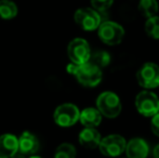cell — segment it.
I'll list each match as a JSON object with an SVG mask.
<instances>
[{"instance_id":"obj_1","label":"cell","mask_w":159,"mask_h":158,"mask_svg":"<svg viewBox=\"0 0 159 158\" xmlns=\"http://www.w3.org/2000/svg\"><path fill=\"white\" fill-rule=\"evenodd\" d=\"M67 72L74 75L80 84L88 88L96 87L103 78L102 70L91 62H87L81 65L71 63L67 66Z\"/></svg>"},{"instance_id":"obj_2","label":"cell","mask_w":159,"mask_h":158,"mask_svg":"<svg viewBox=\"0 0 159 158\" xmlns=\"http://www.w3.org/2000/svg\"><path fill=\"white\" fill-rule=\"evenodd\" d=\"M96 108L102 116L109 119L117 118L122 110L120 97L111 91L102 92L96 99Z\"/></svg>"},{"instance_id":"obj_3","label":"cell","mask_w":159,"mask_h":158,"mask_svg":"<svg viewBox=\"0 0 159 158\" xmlns=\"http://www.w3.org/2000/svg\"><path fill=\"white\" fill-rule=\"evenodd\" d=\"M98 38L107 46H117L125 37V29L120 24L113 21L101 22L98 27Z\"/></svg>"},{"instance_id":"obj_4","label":"cell","mask_w":159,"mask_h":158,"mask_svg":"<svg viewBox=\"0 0 159 158\" xmlns=\"http://www.w3.org/2000/svg\"><path fill=\"white\" fill-rule=\"evenodd\" d=\"M135 107L144 117H152L159 112V97L149 90H143L135 97Z\"/></svg>"},{"instance_id":"obj_5","label":"cell","mask_w":159,"mask_h":158,"mask_svg":"<svg viewBox=\"0 0 159 158\" xmlns=\"http://www.w3.org/2000/svg\"><path fill=\"white\" fill-rule=\"evenodd\" d=\"M136 80L144 89H155L159 87V66L154 62L144 63L136 72Z\"/></svg>"},{"instance_id":"obj_6","label":"cell","mask_w":159,"mask_h":158,"mask_svg":"<svg viewBox=\"0 0 159 158\" xmlns=\"http://www.w3.org/2000/svg\"><path fill=\"white\" fill-rule=\"evenodd\" d=\"M67 54L71 63L81 65L89 62L91 56V49L88 41L82 38H75L67 47Z\"/></svg>"},{"instance_id":"obj_7","label":"cell","mask_w":159,"mask_h":158,"mask_svg":"<svg viewBox=\"0 0 159 158\" xmlns=\"http://www.w3.org/2000/svg\"><path fill=\"white\" fill-rule=\"evenodd\" d=\"M127 141L120 134H109L101 139L98 144L100 152L107 157H118L125 153Z\"/></svg>"},{"instance_id":"obj_8","label":"cell","mask_w":159,"mask_h":158,"mask_svg":"<svg viewBox=\"0 0 159 158\" xmlns=\"http://www.w3.org/2000/svg\"><path fill=\"white\" fill-rule=\"evenodd\" d=\"M79 108L71 103H64L57 106L53 114V119L55 124L60 127L67 128L71 127L79 120Z\"/></svg>"},{"instance_id":"obj_9","label":"cell","mask_w":159,"mask_h":158,"mask_svg":"<svg viewBox=\"0 0 159 158\" xmlns=\"http://www.w3.org/2000/svg\"><path fill=\"white\" fill-rule=\"evenodd\" d=\"M76 24L87 32H92L98 29L101 22V14L92 8H81L78 9L74 15Z\"/></svg>"},{"instance_id":"obj_10","label":"cell","mask_w":159,"mask_h":158,"mask_svg":"<svg viewBox=\"0 0 159 158\" xmlns=\"http://www.w3.org/2000/svg\"><path fill=\"white\" fill-rule=\"evenodd\" d=\"M125 153L127 154V158H147L149 145L142 138H133L127 142Z\"/></svg>"},{"instance_id":"obj_11","label":"cell","mask_w":159,"mask_h":158,"mask_svg":"<svg viewBox=\"0 0 159 158\" xmlns=\"http://www.w3.org/2000/svg\"><path fill=\"white\" fill-rule=\"evenodd\" d=\"M17 140H19V151L27 156L36 155L39 151V142L33 133L23 132Z\"/></svg>"},{"instance_id":"obj_12","label":"cell","mask_w":159,"mask_h":158,"mask_svg":"<svg viewBox=\"0 0 159 158\" xmlns=\"http://www.w3.org/2000/svg\"><path fill=\"white\" fill-rule=\"evenodd\" d=\"M19 150V140L15 135L7 133L0 135V158H11Z\"/></svg>"},{"instance_id":"obj_13","label":"cell","mask_w":159,"mask_h":158,"mask_svg":"<svg viewBox=\"0 0 159 158\" xmlns=\"http://www.w3.org/2000/svg\"><path fill=\"white\" fill-rule=\"evenodd\" d=\"M79 143L81 146L86 148H96L98 147V144L101 142V133L96 130V128H84L79 133Z\"/></svg>"},{"instance_id":"obj_14","label":"cell","mask_w":159,"mask_h":158,"mask_svg":"<svg viewBox=\"0 0 159 158\" xmlns=\"http://www.w3.org/2000/svg\"><path fill=\"white\" fill-rule=\"evenodd\" d=\"M79 120L84 128H96L102 122V114L94 107H87L80 112Z\"/></svg>"},{"instance_id":"obj_15","label":"cell","mask_w":159,"mask_h":158,"mask_svg":"<svg viewBox=\"0 0 159 158\" xmlns=\"http://www.w3.org/2000/svg\"><path fill=\"white\" fill-rule=\"evenodd\" d=\"M159 10V4L157 0H140L139 2V11L144 17L155 16Z\"/></svg>"},{"instance_id":"obj_16","label":"cell","mask_w":159,"mask_h":158,"mask_svg":"<svg viewBox=\"0 0 159 158\" xmlns=\"http://www.w3.org/2000/svg\"><path fill=\"white\" fill-rule=\"evenodd\" d=\"M17 14V7L10 0H0V17L11 20Z\"/></svg>"},{"instance_id":"obj_17","label":"cell","mask_w":159,"mask_h":158,"mask_svg":"<svg viewBox=\"0 0 159 158\" xmlns=\"http://www.w3.org/2000/svg\"><path fill=\"white\" fill-rule=\"evenodd\" d=\"M145 33L147 36L152 39H159V16L155 15V16L148 17L145 22L144 25Z\"/></svg>"},{"instance_id":"obj_18","label":"cell","mask_w":159,"mask_h":158,"mask_svg":"<svg viewBox=\"0 0 159 158\" xmlns=\"http://www.w3.org/2000/svg\"><path fill=\"white\" fill-rule=\"evenodd\" d=\"M111 54H109L107 51L98 50L93 53V54H91L89 62L93 63L94 65H96L98 67H100L101 70H102L103 67H106V66L111 63Z\"/></svg>"},{"instance_id":"obj_19","label":"cell","mask_w":159,"mask_h":158,"mask_svg":"<svg viewBox=\"0 0 159 158\" xmlns=\"http://www.w3.org/2000/svg\"><path fill=\"white\" fill-rule=\"evenodd\" d=\"M54 158H76V148L70 143H62L55 151Z\"/></svg>"},{"instance_id":"obj_20","label":"cell","mask_w":159,"mask_h":158,"mask_svg":"<svg viewBox=\"0 0 159 158\" xmlns=\"http://www.w3.org/2000/svg\"><path fill=\"white\" fill-rule=\"evenodd\" d=\"M114 3V0H91L92 9L98 11V13H102L107 11Z\"/></svg>"},{"instance_id":"obj_21","label":"cell","mask_w":159,"mask_h":158,"mask_svg":"<svg viewBox=\"0 0 159 158\" xmlns=\"http://www.w3.org/2000/svg\"><path fill=\"white\" fill-rule=\"evenodd\" d=\"M151 129L156 137L159 138V112L151 117Z\"/></svg>"},{"instance_id":"obj_22","label":"cell","mask_w":159,"mask_h":158,"mask_svg":"<svg viewBox=\"0 0 159 158\" xmlns=\"http://www.w3.org/2000/svg\"><path fill=\"white\" fill-rule=\"evenodd\" d=\"M11 158H27V155H25L24 153H22V152H20L19 150H17V152L15 153L14 155H13Z\"/></svg>"},{"instance_id":"obj_23","label":"cell","mask_w":159,"mask_h":158,"mask_svg":"<svg viewBox=\"0 0 159 158\" xmlns=\"http://www.w3.org/2000/svg\"><path fill=\"white\" fill-rule=\"evenodd\" d=\"M153 155H154V158H159V144H157V145L154 147Z\"/></svg>"},{"instance_id":"obj_24","label":"cell","mask_w":159,"mask_h":158,"mask_svg":"<svg viewBox=\"0 0 159 158\" xmlns=\"http://www.w3.org/2000/svg\"><path fill=\"white\" fill-rule=\"evenodd\" d=\"M30 158H42V157H40V156H37V155H33V156H30Z\"/></svg>"},{"instance_id":"obj_25","label":"cell","mask_w":159,"mask_h":158,"mask_svg":"<svg viewBox=\"0 0 159 158\" xmlns=\"http://www.w3.org/2000/svg\"><path fill=\"white\" fill-rule=\"evenodd\" d=\"M126 158H127V157H126Z\"/></svg>"}]
</instances>
